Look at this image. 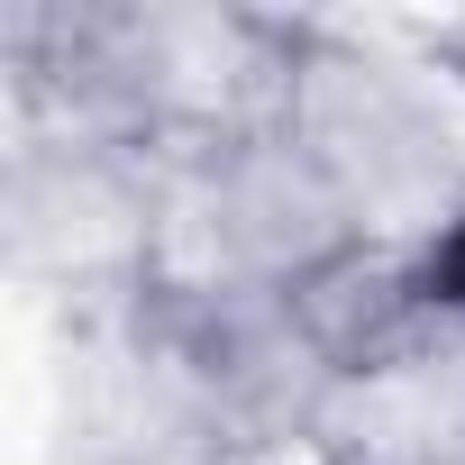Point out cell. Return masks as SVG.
<instances>
[{"label": "cell", "mask_w": 465, "mask_h": 465, "mask_svg": "<svg viewBox=\"0 0 465 465\" xmlns=\"http://www.w3.org/2000/svg\"><path fill=\"white\" fill-rule=\"evenodd\" d=\"M155 210H164L155 146L64 119H10L0 256H10L19 292L55 302L64 320L137 302L155 283Z\"/></svg>", "instance_id": "cell-2"}, {"label": "cell", "mask_w": 465, "mask_h": 465, "mask_svg": "<svg viewBox=\"0 0 465 465\" xmlns=\"http://www.w3.org/2000/svg\"><path fill=\"white\" fill-rule=\"evenodd\" d=\"M292 146L329 173L365 247H447L465 238V119L438 74L374 28L311 19L302 83L283 110Z\"/></svg>", "instance_id": "cell-1"}, {"label": "cell", "mask_w": 465, "mask_h": 465, "mask_svg": "<svg viewBox=\"0 0 465 465\" xmlns=\"http://www.w3.org/2000/svg\"><path fill=\"white\" fill-rule=\"evenodd\" d=\"M401 46H411L429 74L447 64V83H465V10H456V19H411V28H401Z\"/></svg>", "instance_id": "cell-5"}, {"label": "cell", "mask_w": 465, "mask_h": 465, "mask_svg": "<svg viewBox=\"0 0 465 465\" xmlns=\"http://www.w3.org/2000/svg\"><path fill=\"white\" fill-rule=\"evenodd\" d=\"M311 465H465V320L338 374L311 420Z\"/></svg>", "instance_id": "cell-4"}, {"label": "cell", "mask_w": 465, "mask_h": 465, "mask_svg": "<svg viewBox=\"0 0 465 465\" xmlns=\"http://www.w3.org/2000/svg\"><path fill=\"white\" fill-rule=\"evenodd\" d=\"M356 247V219L338 210L329 173L292 146V128L173 146L164 210H155V283L164 302H238L292 292Z\"/></svg>", "instance_id": "cell-3"}]
</instances>
